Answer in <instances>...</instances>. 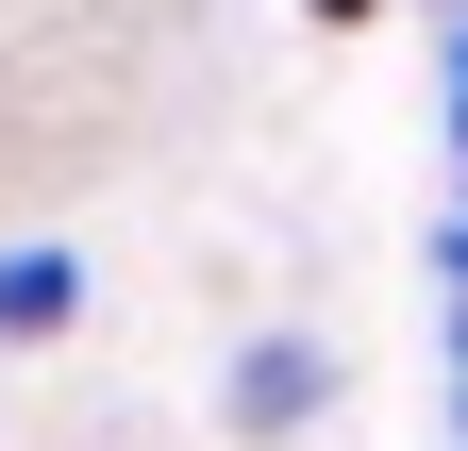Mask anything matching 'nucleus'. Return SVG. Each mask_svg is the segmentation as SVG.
<instances>
[{"mask_svg": "<svg viewBox=\"0 0 468 451\" xmlns=\"http://www.w3.org/2000/svg\"><path fill=\"white\" fill-rule=\"evenodd\" d=\"M84 318V251H0V334H68Z\"/></svg>", "mask_w": 468, "mask_h": 451, "instance_id": "f03ea898", "label": "nucleus"}, {"mask_svg": "<svg viewBox=\"0 0 468 451\" xmlns=\"http://www.w3.org/2000/svg\"><path fill=\"white\" fill-rule=\"evenodd\" d=\"M218 402H234V435H302V418L335 402V351H318V334H268V351H234Z\"/></svg>", "mask_w": 468, "mask_h": 451, "instance_id": "f257e3e1", "label": "nucleus"}]
</instances>
